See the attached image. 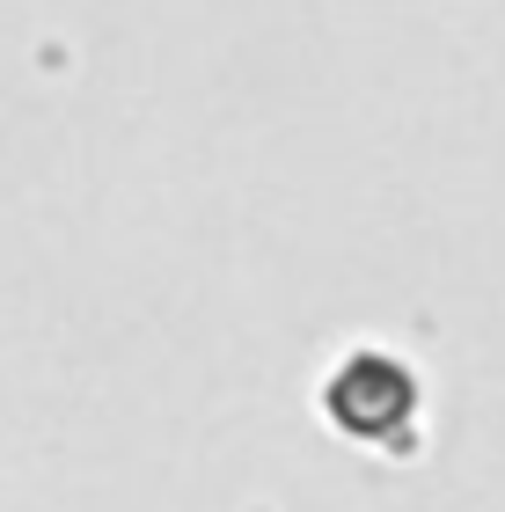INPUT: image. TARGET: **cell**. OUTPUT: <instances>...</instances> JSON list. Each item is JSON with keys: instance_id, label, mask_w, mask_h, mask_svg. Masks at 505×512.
<instances>
[{"instance_id": "cell-1", "label": "cell", "mask_w": 505, "mask_h": 512, "mask_svg": "<svg viewBox=\"0 0 505 512\" xmlns=\"http://www.w3.org/2000/svg\"><path fill=\"white\" fill-rule=\"evenodd\" d=\"M323 425L344 447H366L381 461H418L425 454V374L396 344H352L323 374Z\"/></svg>"}]
</instances>
